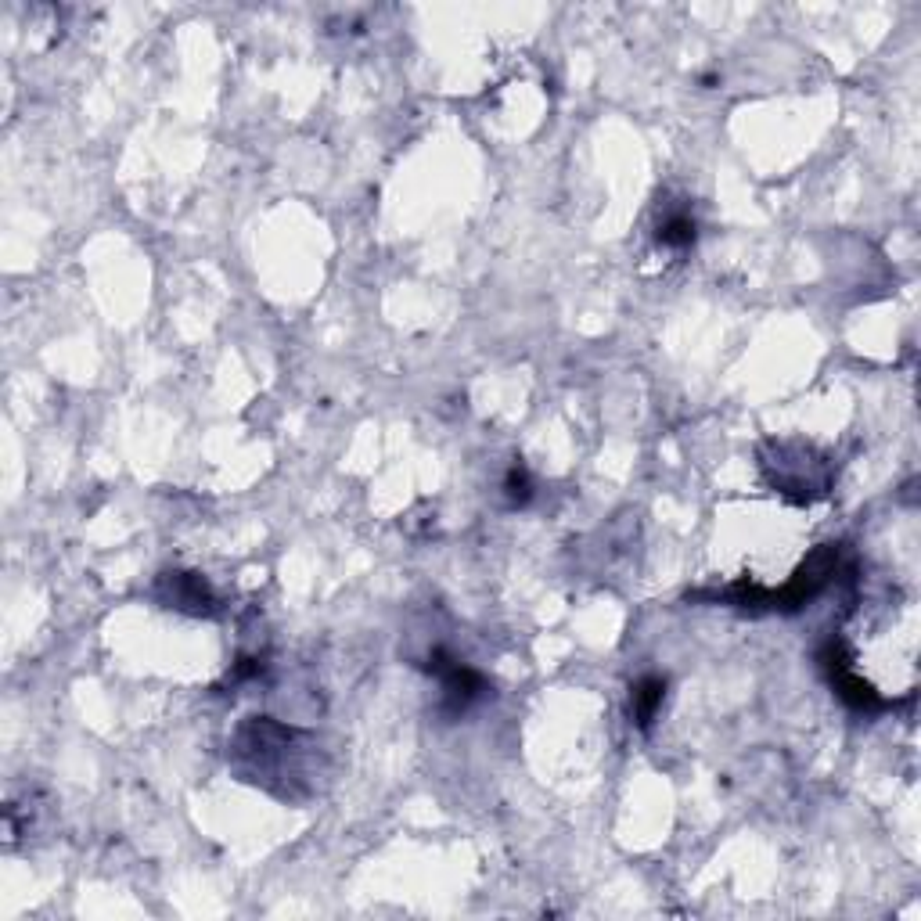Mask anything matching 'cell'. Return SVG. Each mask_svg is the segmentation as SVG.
I'll use <instances>...</instances> for the list:
<instances>
[{
    "label": "cell",
    "instance_id": "7a4b0ae2",
    "mask_svg": "<svg viewBox=\"0 0 921 921\" xmlns=\"http://www.w3.org/2000/svg\"><path fill=\"white\" fill-rule=\"evenodd\" d=\"M162 587H166V601H170L173 609H188V612H216V598L209 594L206 580L202 576H191V573H173L162 580Z\"/></svg>",
    "mask_w": 921,
    "mask_h": 921
},
{
    "label": "cell",
    "instance_id": "3957f363",
    "mask_svg": "<svg viewBox=\"0 0 921 921\" xmlns=\"http://www.w3.org/2000/svg\"><path fill=\"white\" fill-rule=\"evenodd\" d=\"M662 695H666V680L662 677H644L641 684L634 688V720L637 727H652L655 713H659L662 706Z\"/></svg>",
    "mask_w": 921,
    "mask_h": 921
},
{
    "label": "cell",
    "instance_id": "5b68a950",
    "mask_svg": "<svg viewBox=\"0 0 921 921\" xmlns=\"http://www.w3.org/2000/svg\"><path fill=\"white\" fill-rule=\"evenodd\" d=\"M504 490H508V501L511 504H526L529 501V493H533V483H529V475H526V468H511L508 472V479H504Z\"/></svg>",
    "mask_w": 921,
    "mask_h": 921
},
{
    "label": "cell",
    "instance_id": "277c9868",
    "mask_svg": "<svg viewBox=\"0 0 921 921\" xmlns=\"http://www.w3.org/2000/svg\"><path fill=\"white\" fill-rule=\"evenodd\" d=\"M659 245H670V249H684V245L695 242V220L688 213H670L659 224Z\"/></svg>",
    "mask_w": 921,
    "mask_h": 921
},
{
    "label": "cell",
    "instance_id": "6da1fadb",
    "mask_svg": "<svg viewBox=\"0 0 921 921\" xmlns=\"http://www.w3.org/2000/svg\"><path fill=\"white\" fill-rule=\"evenodd\" d=\"M429 673L439 680V688H443V709L447 713H465L468 706H472L475 698L483 695V677L475 670H468L465 662L450 659L447 652H432L429 659Z\"/></svg>",
    "mask_w": 921,
    "mask_h": 921
}]
</instances>
